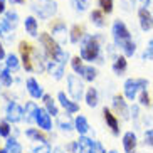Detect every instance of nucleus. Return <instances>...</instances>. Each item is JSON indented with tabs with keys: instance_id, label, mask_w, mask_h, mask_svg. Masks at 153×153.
<instances>
[{
	"instance_id": "f257e3e1",
	"label": "nucleus",
	"mask_w": 153,
	"mask_h": 153,
	"mask_svg": "<svg viewBox=\"0 0 153 153\" xmlns=\"http://www.w3.org/2000/svg\"><path fill=\"white\" fill-rule=\"evenodd\" d=\"M113 37H114V42L120 49H123L125 56H133L136 51V45L135 42L131 41V36H130V30L128 27L125 25V22L121 20H114L113 24Z\"/></svg>"
},
{
	"instance_id": "f03ea898",
	"label": "nucleus",
	"mask_w": 153,
	"mask_h": 153,
	"mask_svg": "<svg viewBox=\"0 0 153 153\" xmlns=\"http://www.w3.org/2000/svg\"><path fill=\"white\" fill-rule=\"evenodd\" d=\"M41 42L45 49V54H47V57L51 61H57V62L66 64V61H68V52L59 47L54 37H51L49 34H41Z\"/></svg>"
},
{
	"instance_id": "7ed1b4c3",
	"label": "nucleus",
	"mask_w": 153,
	"mask_h": 153,
	"mask_svg": "<svg viewBox=\"0 0 153 153\" xmlns=\"http://www.w3.org/2000/svg\"><path fill=\"white\" fill-rule=\"evenodd\" d=\"M81 57L84 61H96L99 57V42H98V37H93V36H88L82 42V47H81Z\"/></svg>"
},
{
	"instance_id": "20e7f679",
	"label": "nucleus",
	"mask_w": 153,
	"mask_h": 153,
	"mask_svg": "<svg viewBox=\"0 0 153 153\" xmlns=\"http://www.w3.org/2000/svg\"><path fill=\"white\" fill-rule=\"evenodd\" d=\"M32 10L36 12L41 19H49L56 14L57 5L52 0H34L32 2Z\"/></svg>"
},
{
	"instance_id": "39448f33",
	"label": "nucleus",
	"mask_w": 153,
	"mask_h": 153,
	"mask_svg": "<svg viewBox=\"0 0 153 153\" xmlns=\"http://www.w3.org/2000/svg\"><path fill=\"white\" fill-rule=\"evenodd\" d=\"M146 86H148V81L146 79H126L125 82V96L130 101L136 98L140 89H146Z\"/></svg>"
},
{
	"instance_id": "423d86ee",
	"label": "nucleus",
	"mask_w": 153,
	"mask_h": 153,
	"mask_svg": "<svg viewBox=\"0 0 153 153\" xmlns=\"http://www.w3.org/2000/svg\"><path fill=\"white\" fill-rule=\"evenodd\" d=\"M68 84H69V94L72 96V99H81L82 98V93H84V86L82 82L79 81V77L77 76H69L68 77Z\"/></svg>"
},
{
	"instance_id": "0eeeda50",
	"label": "nucleus",
	"mask_w": 153,
	"mask_h": 153,
	"mask_svg": "<svg viewBox=\"0 0 153 153\" xmlns=\"http://www.w3.org/2000/svg\"><path fill=\"white\" fill-rule=\"evenodd\" d=\"M19 49H20V54H22V62H24L25 71H32V69H34V66H32V57H30V56L34 54L32 45L27 44V42H20Z\"/></svg>"
},
{
	"instance_id": "6e6552de",
	"label": "nucleus",
	"mask_w": 153,
	"mask_h": 153,
	"mask_svg": "<svg viewBox=\"0 0 153 153\" xmlns=\"http://www.w3.org/2000/svg\"><path fill=\"white\" fill-rule=\"evenodd\" d=\"M138 20H140V27L143 29L145 32L153 29V15L150 14V10L146 7H143V5L138 10Z\"/></svg>"
},
{
	"instance_id": "1a4fd4ad",
	"label": "nucleus",
	"mask_w": 153,
	"mask_h": 153,
	"mask_svg": "<svg viewBox=\"0 0 153 153\" xmlns=\"http://www.w3.org/2000/svg\"><path fill=\"white\" fill-rule=\"evenodd\" d=\"M36 123L39 125V128L42 130H51V126H52V121H51V113L47 109H42L39 108L37 109V116H36Z\"/></svg>"
},
{
	"instance_id": "9d476101",
	"label": "nucleus",
	"mask_w": 153,
	"mask_h": 153,
	"mask_svg": "<svg viewBox=\"0 0 153 153\" xmlns=\"http://www.w3.org/2000/svg\"><path fill=\"white\" fill-rule=\"evenodd\" d=\"M24 118V109L19 106L17 103H10L7 106V121H12V123H17Z\"/></svg>"
},
{
	"instance_id": "9b49d317",
	"label": "nucleus",
	"mask_w": 153,
	"mask_h": 153,
	"mask_svg": "<svg viewBox=\"0 0 153 153\" xmlns=\"http://www.w3.org/2000/svg\"><path fill=\"white\" fill-rule=\"evenodd\" d=\"M123 148H125L126 153L135 152V148H136V135L133 133V131L125 133V136H123Z\"/></svg>"
},
{
	"instance_id": "f8f14e48",
	"label": "nucleus",
	"mask_w": 153,
	"mask_h": 153,
	"mask_svg": "<svg viewBox=\"0 0 153 153\" xmlns=\"http://www.w3.org/2000/svg\"><path fill=\"white\" fill-rule=\"evenodd\" d=\"M66 34H68L66 32V25L62 22H57L52 25V37H54L59 44H64L66 42Z\"/></svg>"
},
{
	"instance_id": "ddd939ff",
	"label": "nucleus",
	"mask_w": 153,
	"mask_h": 153,
	"mask_svg": "<svg viewBox=\"0 0 153 153\" xmlns=\"http://www.w3.org/2000/svg\"><path fill=\"white\" fill-rule=\"evenodd\" d=\"M27 89H29V93H30L32 98H42V96H44V91H42V88L39 86V82H37L34 77L27 79Z\"/></svg>"
},
{
	"instance_id": "4468645a",
	"label": "nucleus",
	"mask_w": 153,
	"mask_h": 153,
	"mask_svg": "<svg viewBox=\"0 0 153 153\" xmlns=\"http://www.w3.org/2000/svg\"><path fill=\"white\" fill-rule=\"evenodd\" d=\"M59 101H61V104H62V108L66 109L68 113H76V111H79V106H77L74 101H71L69 98H66V94L64 93H59Z\"/></svg>"
},
{
	"instance_id": "2eb2a0df",
	"label": "nucleus",
	"mask_w": 153,
	"mask_h": 153,
	"mask_svg": "<svg viewBox=\"0 0 153 153\" xmlns=\"http://www.w3.org/2000/svg\"><path fill=\"white\" fill-rule=\"evenodd\" d=\"M103 114H104V120H106V123H108V126L111 128V131L114 133V135H118L120 133V128H118V120L114 114H111V111H109L108 108L103 109Z\"/></svg>"
},
{
	"instance_id": "dca6fc26",
	"label": "nucleus",
	"mask_w": 153,
	"mask_h": 153,
	"mask_svg": "<svg viewBox=\"0 0 153 153\" xmlns=\"http://www.w3.org/2000/svg\"><path fill=\"white\" fill-rule=\"evenodd\" d=\"M49 72L54 76V79H61L64 74V64L62 62H57V61H51L49 66H47Z\"/></svg>"
},
{
	"instance_id": "f3484780",
	"label": "nucleus",
	"mask_w": 153,
	"mask_h": 153,
	"mask_svg": "<svg viewBox=\"0 0 153 153\" xmlns=\"http://www.w3.org/2000/svg\"><path fill=\"white\" fill-rule=\"evenodd\" d=\"M126 68H128V62H126L125 56H120V57L114 59V62H113V71H114V74H118V76L125 74Z\"/></svg>"
},
{
	"instance_id": "a211bd4d",
	"label": "nucleus",
	"mask_w": 153,
	"mask_h": 153,
	"mask_svg": "<svg viewBox=\"0 0 153 153\" xmlns=\"http://www.w3.org/2000/svg\"><path fill=\"white\" fill-rule=\"evenodd\" d=\"M12 30L14 29L9 25V22L7 20H0V37H4L5 41H12L14 39V34H12Z\"/></svg>"
},
{
	"instance_id": "6ab92c4d",
	"label": "nucleus",
	"mask_w": 153,
	"mask_h": 153,
	"mask_svg": "<svg viewBox=\"0 0 153 153\" xmlns=\"http://www.w3.org/2000/svg\"><path fill=\"white\" fill-rule=\"evenodd\" d=\"M113 106L121 113L123 118H128V108H126V103L121 96H114V98H113Z\"/></svg>"
},
{
	"instance_id": "aec40b11",
	"label": "nucleus",
	"mask_w": 153,
	"mask_h": 153,
	"mask_svg": "<svg viewBox=\"0 0 153 153\" xmlns=\"http://www.w3.org/2000/svg\"><path fill=\"white\" fill-rule=\"evenodd\" d=\"M37 106H36V103H27L25 104V121H29V123H32V121H36V116H37Z\"/></svg>"
},
{
	"instance_id": "412c9836",
	"label": "nucleus",
	"mask_w": 153,
	"mask_h": 153,
	"mask_svg": "<svg viewBox=\"0 0 153 153\" xmlns=\"http://www.w3.org/2000/svg\"><path fill=\"white\" fill-rule=\"evenodd\" d=\"M74 125H76V130L79 135H86L88 133V130H89V125H88V120H86L84 116H77L76 121H74Z\"/></svg>"
},
{
	"instance_id": "4be33fe9",
	"label": "nucleus",
	"mask_w": 153,
	"mask_h": 153,
	"mask_svg": "<svg viewBox=\"0 0 153 153\" xmlns=\"http://www.w3.org/2000/svg\"><path fill=\"white\" fill-rule=\"evenodd\" d=\"M77 145H79V152H77V153H91L93 140L86 138V136H81V138H79V141H77Z\"/></svg>"
},
{
	"instance_id": "5701e85b",
	"label": "nucleus",
	"mask_w": 153,
	"mask_h": 153,
	"mask_svg": "<svg viewBox=\"0 0 153 153\" xmlns=\"http://www.w3.org/2000/svg\"><path fill=\"white\" fill-rule=\"evenodd\" d=\"M86 103L89 108H94L96 104H98V91L94 88H89L88 93H86Z\"/></svg>"
},
{
	"instance_id": "b1692460",
	"label": "nucleus",
	"mask_w": 153,
	"mask_h": 153,
	"mask_svg": "<svg viewBox=\"0 0 153 153\" xmlns=\"http://www.w3.org/2000/svg\"><path fill=\"white\" fill-rule=\"evenodd\" d=\"M25 30L29 36L36 37L37 36V20L34 17H27L25 19Z\"/></svg>"
},
{
	"instance_id": "393cba45",
	"label": "nucleus",
	"mask_w": 153,
	"mask_h": 153,
	"mask_svg": "<svg viewBox=\"0 0 153 153\" xmlns=\"http://www.w3.org/2000/svg\"><path fill=\"white\" fill-rule=\"evenodd\" d=\"M82 34H84V27L82 25H74L71 30V42L72 44H77V42L81 41Z\"/></svg>"
},
{
	"instance_id": "a878e982",
	"label": "nucleus",
	"mask_w": 153,
	"mask_h": 153,
	"mask_svg": "<svg viewBox=\"0 0 153 153\" xmlns=\"http://www.w3.org/2000/svg\"><path fill=\"white\" fill-rule=\"evenodd\" d=\"M5 150H7V153H22V146H20V145H19V141H17V140H14V138L7 140Z\"/></svg>"
},
{
	"instance_id": "bb28decb",
	"label": "nucleus",
	"mask_w": 153,
	"mask_h": 153,
	"mask_svg": "<svg viewBox=\"0 0 153 153\" xmlns=\"http://www.w3.org/2000/svg\"><path fill=\"white\" fill-rule=\"evenodd\" d=\"M74 126L76 125H72L69 114H66V116H59V128H61L62 131H71Z\"/></svg>"
},
{
	"instance_id": "cd10ccee",
	"label": "nucleus",
	"mask_w": 153,
	"mask_h": 153,
	"mask_svg": "<svg viewBox=\"0 0 153 153\" xmlns=\"http://www.w3.org/2000/svg\"><path fill=\"white\" fill-rule=\"evenodd\" d=\"M91 22L94 24L96 27H103L104 25V17L101 10H93L91 12Z\"/></svg>"
},
{
	"instance_id": "c85d7f7f",
	"label": "nucleus",
	"mask_w": 153,
	"mask_h": 153,
	"mask_svg": "<svg viewBox=\"0 0 153 153\" xmlns=\"http://www.w3.org/2000/svg\"><path fill=\"white\" fill-rule=\"evenodd\" d=\"M42 99H44V104H45V109L54 116V114H57V106L54 104V101H52V98L51 96H47V94H44L42 96Z\"/></svg>"
},
{
	"instance_id": "c756f323",
	"label": "nucleus",
	"mask_w": 153,
	"mask_h": 153,
	"mask_svg": "<svg viewBox=\"0 0 153 153\" xmlns=\"http://www.w3.org/2000/svg\"><path fill=\"white\" fill-rule=\"evenodd\" d=\"M10 69L7 68H0V82H2V84L4 86H10L12 84V76H10Z\"/></svg>"
},
{
	"instance_id": "7c9ffc66",
	"label": "nucleus",
	"mask_w": 153,
	"mask_h": 153,
	"mask_svg": "<svg viewBox=\"0 0 153 153\" xmlns=\"http://www.w3.org/2000/svg\"><path fill=\"white\" fill-rule=\"evenodd\" d=\"M25 135H27L29 138L36 140L37 143H39V141H47V138H45V136L42 135V133H39L37 130H27V131H25Z\"/></svg>"
},
{
	"instance_id": "2f4dec72",
	"label": "nucleus",
	"mask_w": 153,
	"mask_h": 153,
	"mask_svg": "<svg viewBox=\"0 0 153 153\" xmlns=\"http://www.w3.org/2000/svg\"><path fill=\"white\" fill-rule=\"evenodd\" d=\"M5 20L9 22V25L12 29H15L17 24H19V15L15 14V12H7V14H5Z\"/></svg>"
},
{
	"instance_id": "473e14b6",
	"label": "nucleus",
	"mask_w": 153,
	"mask_h": 153,
	"mask_svg": "<svg viewBox=\"0 0 153 153\" xmlns=\"http://www.w3.org/2000/svg\"><path fill=\"white\" fill-rule=\"evenodd\" d=\"M7 68H9L10 71H17V69H19V59H17V56H14V54L7 56Z\"/></svg>"
},
{
	"instance_id": "72a5a7b5",
	"label": "nucleus",
	"mask_w": 153,
	"mask_h": 153,
	"mask_svg": "<svg viewBox=\"0 0 153 153\" xmlns=\"http://www.w3.org/2000/svg\"><path fill=\"white\" fill-rule=\"evenodd\" d=\"M32 152L34 153H51V148L47 145V141H39V145L32 146Z\"/></svg>"
},
{
	"instance_id": "f704fd0d",
	"label": "nucleus",
	"mask_w": 153,
	"mask_h": 153,
	"mask_svg": "<svg viewBox=\"0 0 153 153\" xmlns=\"http://www.w3.org/2000/svg\"><path fill=\"white\" fill-rule=\"evenodd\" d=\"M71 66H72V69H74L77 74H81L82 69H84V66H82V57H74L71 61Z\"/></svg>"
},
{
	"instance_id": "c9c22d12",
	"label": "nucleus",
	"mask_w": 153,
	"mask_h": 153,
	"mask_svg": "<svg viewBox=\"0 0 153 153\" xmlns=\"http://www.w3.org/2000/svg\"><path fill=\"white\" fill-rule=\"evenodd\" d=\"M81 74L84 76L86 81H93V79L96 77V69H94V68H84Z\"/></svg>"
},
{
	"instance_id": "e433bc0d",
	"label": "nucleus",
	"mask_w": 153,
	"mask_h": 153,
	"mask_svg": "<svg viewBox=\"0 0 153 153\" xmlns=\"http://www.w3.org/2000/svg\"><path fill=\"white\" fill-rule=\"evenodd\" d=\"M99 7H101L103 12L111 14L113 12V0H99Z\"/></svg>"
},
{
	"instance_id": "4c0bfd02",
	"label": "nucleus",
	"mask_w": 153,
	"mask_h": 153,
	"mask_svg": "<svg viewBox=\"0 0 153 153\" xmlns=\"http://www.w3.org/2000/svg\"><path fill=\"white\" fill-rule=\"evenodd\" d=\"M140 103H141V106H146L148 108L150 104V94L146 93V89H141V94H140Z\"/></svg>"
},
{
	"instance_id": "58836bf2",
	"label": "nucleus",
	"mask_w": 153,
	"mask_h": 153,
	"mask_svg": "<svg viewBox=\"0 0 153 153\" xmlns=\"http://www.w3.org/2000/svg\"><path fill=\"white\" fill-rule=\"evenodd\" d=\"M143 59H153V41H150L148 42V47L145 49V52H143Z\"/></svg>"
},
{
	"instance_id": "ea45409f",
	"label": "nucleus",
	"mask_w": 153,
	"mask_h": 153,
	"mask_svg": "<svg viewBox=\"0 0 153 153\" xmlns=\"http://www.w3.org/2000/svg\"><path fill=\"white\" fill-rule=\"evenodd\" d=\"M9 133H10V128H9V123L7 121H2L0 123V136H9Z\"/></svg>"
},
{
	"instance_id": "a19ab883",
	"label": "nucleus",
	"mask_w": 153,
	"mask_h": 153,
	"mask_svg": "<svg viewBox=\"0 0 153 153\" xmlns=\"http://www.w3.org/2000/svg\"><path fill=\"white\" fill-rule=\"evenodd\" d=\"M91 153H106L103 148V145L99 141H93V146H91Z\"/></svg>"
},
{
	"instance_id": "79ce46f5",
	"label": "nucleus",
	"mask_w": 153,
	"mask_h": 153,
	"mask_svg": "<svg viewBox=\"0 0 153 153\" xmlns=\"http://www.w3.org/2000/svg\"><path fill=\"white\" fill-rule=\"evenodd\" d=\"M74 4H76V9L79 12H84L88 9V0H74Z\"/></svg>"
},
{
	"instance_id": "37998d69",
	"label": "nucleus",
	"mask_w": 153,
	"mask_h": 153,
	"mask_svg": "<svg viewBox=\"0 0 153 153\" xmlns=\"http://www.w3.org/2000/svg\"><path fill=\"white\" fill-rule=\"evenodd\" d=\"M145 140H146V143H148V145H152V146H153V128H152V130H148V131H145Z\"/></svg>"
},
{
	"instance_id": "c03bdc74",
	"label": "nucleus",
	"mask_w": 153,
	"mask_h": 153,
	"mask_svg": "<svg viewBox=\"0 0 153 153\" xmlns=\"http://www.w3.org/2000/svg\"><path fill=\"white\" fill-rule=\"evenodd\" d=\"M5 10V0H0V14Z\"/></svg>"
},
{
	"instance_id": "a18cd8bd",
	"label": "nucleus",
	"mask_w": 153,
	"mask_h": 153,
	"mask_svg": "<svg viewBox=\"0 0 153 153\" xmlns=\"http://www.w3.org/2000/svg\"><path fill=\"white\" fill-rule=\"evenodd\" d=\"M5 57V51H4V47H2V44H0V61Z\"/></svg>"
},
{
	"instance_id": "49530a36",
	"label": "nucleus",
	"mask_w": 153,
	"mask_h": 153,
	"mask_svg": "<svg viewBox=\"0 0 153 153\" xmlns=\"http://www.w3.org/2000/svg\"><path fill=\"white\" fill-rule=\"evenodd\" d=\"M140 2H141V5H143V7H148V4L152 2V0H140Z\"/></svg>"
},
{
	"instance_id": "de8ad7c7",
	"label": "nucleus",
	"mask_w": 153,
	"mask_h": 153,
	"mask_svg": "<svg viewBox=\"0 0 153 153\" xmlns=\"http://www.w3.org/2000/svg\"><path fill=\"white\" fill-rule=\"evenodd\" d=\"M10 4H24V0H9Z\"/></svg>"
},
{
	"instance_id": "09e8293b",
	"label": "nucleus",
	"mask_w": 153,
	"mask_h": 153,
	"mask_svg": "<svg viewBox=\"0 0 153 153\" xmlns=\"http://www.w3.org/2000/svg\"><path fill=\"white\" fill-rule=\"evenodd\" d=\"M52 153H64V152H62V148H59V146H57V148L52 150Z\"/></svg>"
},
{
	"instance_id": "8fccbe9b",
	"label": "nucleus",
	"mask_w": 153,
	"mask_h": 153,
	"mask_svg": "<svg viewBox=\"0 0 153 153\" xmlns=\"http://www.w3.org/2000/svg\"><path fill=\"white\" fill-rule=\"evenodd\" d=\"M109 153H116V152H109Z\"/></svg>"
},
{
	"instance_id": "3c124183",
	"label": "nucleus",
	"mask_w": 153,
	"mask_h": 153,
	"mask_svg": "<svg viewBox=\"0 0 153 153\" xmlns=\"http://www.w3.org/2000/svg\"><path fill=\"white\" fill-rule=\"evenodd\" d=\"M133 153H135V152H133Z\"/></svg>"
}]
</instances>
